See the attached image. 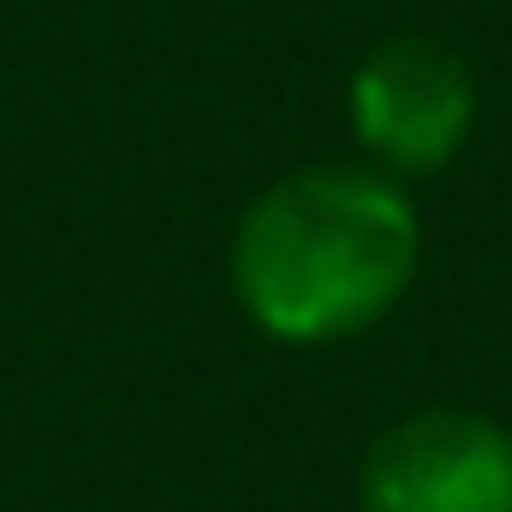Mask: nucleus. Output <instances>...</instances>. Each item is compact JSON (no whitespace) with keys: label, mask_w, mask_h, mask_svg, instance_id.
Instances as JSON below:
<instances>
[{"label":"nucleus","mask_w":512,"mask_h":512,"mask_svg":"<svg viewBox=\"0 0 512 512\" xmlns=\"http://www.w3.org/2000/svg\"><path fill=\"white\" fill-rule=\"evenodd\" d=\"M424 264V224L384 168H288L232 224V296L272 344H336L376 328Z\"/></svg>","instance_id":"nucleus-1"},{"label":"nucleus","mask_w":512,"mask_h":512,"mask_svg":"<svg viewBox=\"0 0 512 512\" xmlns=\"http://www.w3.org/2000/svg\"><path fill=\"white\" fill-rule=\"evenodd\" d=\"M344 112H352V136H360L368 168L432 176L464 152L472 120H480V72L440 32H392L352 64Z\"/></svg>","instance_id":"nucleus-2"},{"label":"nucleus","mask_w":512,"mask_h":512,"mask_svg":"<svg viewBox=\"0 0 512 512\" xmlns=\"http://www.w3.org/2000/svg\"><path fill=\"white\" fill-rule=\"evenodd\" d=\"M360 512H512V432L480 408H416L368 440Z\"/></svg>","instance_id":"nucleus-3"}]
</instances>
